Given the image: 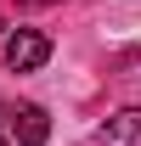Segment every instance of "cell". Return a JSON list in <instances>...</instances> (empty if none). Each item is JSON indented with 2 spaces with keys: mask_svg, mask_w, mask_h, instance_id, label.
Masks as SVG:
<instances>
[{
  "mask_svg": "<svg viewBox=\"0 0 141 146\" xmlns=\"http://www.w3.org/2000/svg\"><path fill=\"white\" fill-rule=\"evenodd\" d=\"M45 56H51V39L40 34V28H17V34L6 39V68H11V73L45 68Z\"/></svg>",
  "mask_w": 141,
  "mask_h": 146,
  "instance_id": "1",
  "label": "cell"
},
{
  "mask_svg": "<svg viewBox=\"0 0 141 146\" xmlns=\"http://www.w3.org/2000/svg\"><path fill=\"white\" fill-rule=\"evenodd\" d=\"M90 146H141V107H124L113 112L96 135H90Z\"/></svg>",
  "mask_w": 141,
  "mask_h": 146,
  "instance_id": "2",
  "label": "cell"
},
{
  "mask_svg": "<svg viewBox=\"0 0 141 146\" xmlns=\"http://www.w3.org/2000/svg\"><path fill=\"white\" fill-rule=\"evenodd\" d=\"M11 135H17V146H45V135H51L45 107H17L11 112Z\"/></svg>",
  "mask_w": 141,
  "mask_h": 146,
  "instance_id": "3",
  "label": "cell"
},
{
  "mask_svg": "<svg viewBox=\"0 0 141 146\" xmlns=\"http://www.w3.org/2000/svg\"><path fill=\"white\" fill-rule=\"evenodd\" d=\"M0 146H6V141H0Z\"/></svg>",
  "mask_w": 141,
  "mask_h": 146,
  "instance_id": "4",
  "label": "cell"
}]
</instances>
